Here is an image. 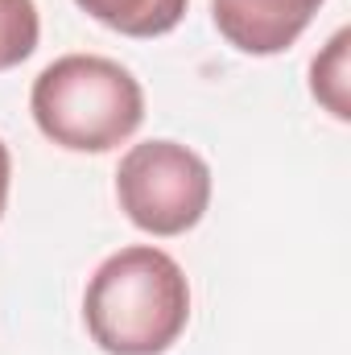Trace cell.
<instances>
[{
	"mask_svg": "<svg viewBox=\"0 0 351 355\" xmlns=\"http://www.w3.org/2000/svg\"><path fill=\"white\" fill-rule=\"evenodd\" d=\"M83 322L108 355H162L190 322V281L170 252L132 244L91 272Z\"/></svg>",
	"mask_w": 351,
	"mask_h": 355,
	"instance_id": "6da1fadb",
	"label": "cell"
},
{
	"mask_svg": "<svg viewBox=\"0 0 351 355\" xmlns=\"http://www.w3.org/2000/svg\"><path fill=\"white\" fill-rule=\"evenodd\" d=\"M33 124L71 153H108L145 120V91L128 67L99 54L54 58L29 91Z\"/></svg>",
	"mask_w": 351,
	"mask_h": 355,
	"instance_id": "7a4b0ae2",
	"label": "cell"
},
{
	"mask_svg": "<svg viewBox=\"0 0 351 355\" xmlns=\"http://www.w3.org/2000/svg\"><path fill=\"white\" fill-rule=\"evenodd\" d=\"M116 198L132 227L182 236L211 207V166L178 141L132 145L116 170Z\"/></svg>",
	"mask_w": 351,
	"mask_h": 355,
	"instance_id": "3957f363",
	"label": "cell"
},
{
	"mask_svg": "<svg viewBox=\"0 0 351 355\" xmlns=\"http://www.w3.org/2000/svg\"><path fill=\"white\" fill-rule=\"evenodd\" d=\"M318 8L323 0H211L215 29L228 37V46L252 58L289 50Z\"/></svg>",
	"mask_w": 351,
	"mask_h": 355,
	"instance_id": "277c9868",
	"label": "cell"
},
{
	"mask_svg": "<svg viewBox=\"0 0 351 355\" xmlns=\"http://www.w3.org/2000/svg\"><path fill=\"white\" fill-rule=\"evenodd\" d=\"M75 4L124 37H162L186 17V0H75Z\"/></svg>",
	"mask_w": 351,
	"mask_h": 355,
	"instance_id": "5b68a950",
	"label": "cell"
},
{
	"mask_svg": "<svg viewBox=\"0 0 351 355\" xmlns=\"http://www.w3.org/2000/svg\"><path fill=\"white\" fill-rule=\"evenodd\" d=\"M348 42H351V33L339 29V33L327 42V50L314 58V67H310V91H314V99H318L335 120H348L351 116V103H348Z\"/></svg>",
	"mask_w": 351,
	"mask_h": 355,
	"instance_id": "8992f818",
	"label": "cell"
},
{
	"mask_svg": "<svg viewBox=\"0 0 351 355\" xmlns=\"http://www.w3.org/2000/svg\"><path fill=\"white\" fill-rule=\"evenodd\" d=\"M42 17L33 0H0V71L25 62L37 50Z\"/></svg>",
	"mask_w": 351,
	"mask_h": 355,
	"instance_id": "52a82bcc",
	"label": "cell"
},
{
	"mask_svg": "<svg viewBox=\"0 0 351 355\" xmlns=\"http://www.w3.org/2000/svg\"><path fill=\"white\" fill-rule=\"evenodd\" d=\"M8 182H12V157H8V145L0 141V219L8 207Z\"/></svg>",
	"mask_w": 351,
	"mask_h": 355,
	"instance_id": "ba28073f",
	"label": "cell"
}]
</instances>
